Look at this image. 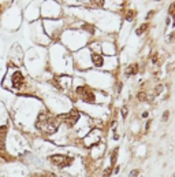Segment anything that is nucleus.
I'll use <instances>...</instances> for the list:
<instances>
[{
    "instance_id": "obj_1",
    "label": "nucleus",
    "mask_w": 175,
    "mask_h": 177,
    "mask_svg": "<svg viewBox=\"0 0 175 177\" xmlns=\"http://www.w3.org/2000/svg\"><path fill=\"white\" fill-rule=\"evenodd\" d=\"M59 122L60 119L58 117L52 115L48 111H43L40 113L39 117H37V121H36V126L40 132L45 135H52L58 131L59 128Z\"/></svg>"
},
{
    "instance_id": "obj_2",
    "label": "nucleus",
    "mask_w": 175,
    "mask_h": 177,
    "mask_svg": "<svg viewBox=\"0 0 175 177\" xmlns=\"http://www.w3.org/2000/svg\"><path fill=\"white\" fill-rule=\"evenodd\" d=\"M77 95L78 97L85 103H94L96 100V96H94V92L90 89L89 87H78L77 88Z\"/></svg>"
},
{
    "instance_id": "obj_3",
    "label": "nucleus",
    "mask_w": 175,
    "mask_h": 177,
    "mask_svg": "<svg viewBox=\"0 0 175 177\" xmlns=\"http://www.w3.org/2000/svg\"><path fill=\"white\" fill-rule=\"evenodd\" d=\"M49 161L52 162V165H55V166L60 167V169H63V167L71 165L73 158L67 157V155H63V154H55V155L49 157Z\"/></svg>"
},
{
    "instance_id": "obj_4",
    "label": "nucleus",
    "mask_w": 175,
    "mask_h": 177,
    "mask_svg": "<svg viewBox=\"0 0 175 177\" xmlns=\"http://www.w3.org/2000/svg\"><path fill=\"white\" fill-rule=\"evenodd\" d=\"M79 117H81V115H79V113L77 111V110H71V111H69L67 114L60 115L59 119L65 122V124L67 125V126H74V125L78 122Z\"/></svg>"
},
{
    "instance_id": "obj_5",
    "label": "nucleus",
    "mask_w": 175,
    "mask_h": 177,
    "mask_svg": "<svg viewBox=\"0 0 175 177\" xmlns=\"http://www.w3.org/2000/svg\"><path fill=\"white\" fill-rule=\"evenodd\" d=\"M10 80H11V87L14 88V89H21L25 85V77L19 70L12 71V74L10 76Z\"/></svg>"
},
{
    "instance_id": "obj_6",
    "label": "nucleus",
    "mask_w": 175,
    "mask_h": 177,
    "mask_svg": "<svg viewBox=\"0 0 175 177\" xmlns=\"http://www.w3.org/2000/svg\"><path fill=\"white\" fill-rule=\"evenodd\" d=\"M90 61L93 63V66H96V67H103L104 66V58L97 52H92Z\"/></svg>"
},
{
    "instance_id": "obj_7",
    "label": "nucleus",
    "mask_w": 175,
    "mask_h": 177,
    "mask_svg": "<svg viewBox=\"0 0 175 177\" xmlns=\"http://www.w3.org/2000/svg\"><path fill=\"white\" fill-rule=\"evenodd\" d=\"M6 135H7V128L0 126V150H4L6 147Z\"/></svg>"
},
{
    "instance_id": "obj_8",
    "label": "nucleus",
    "mask_w": 175,
    "mask_h": 177,
    "mask_svg": "<svg viewBox=\"0 0 175 177\" xmlns=\"http://www.w3.org/2000/svg\"><path fill=\"white\" fill-rule=\"evenodd\" d=\"M137 73H138V65H137V63H133V65L127 66V69H126L127 76H135Z\"/></svg>"
},
{
    "instance_id": "obj_9",
    "label": "nucleus",
    "mask_w": 175,
    "mask_h": 177,
    "mask_svg": "<svg viewBox=\"0 0 175 177\" xmlns=\"http://www.w3.org/2000/svg\"><path fill=\"white\" fill-rule=\"evenodd\" d=\"M104 2H106V0H89L90 6L94 8H101L104 6Z\"/></svg>"
},
{
    "instance_id": "obj_10",
    "label": "nucleus",
    "mask_w": 175,
    "mask_h": 177,
    "mask_svg": "<svg viewBox=\"0 0 175 177\" xmlns=\"http://www.w3.org/2000/svg\"><path fill=\"white\" fill-rule=\"evenodd\" d=\"M148 28H149V25H148V24H142L140 28H137L135 34H137V36H141V34H144L145 32L148 30Z\"/></svg>"
},
{
    "instance_id": "obj_11",
    "label": "nucleus",
    "mask_w": 175,
    "mask_h": 177,
    "mask_svg": "<svg viewBox=\"0 0 175 177\" xmlns=\"http://www.w3.org/2000/svg\"><path fill=\"white\" fill-rule=\"evenodd\" d=\"M116 159H118V148L112 151V155H111V167H115V163H116Z\"/></svg>"
},
{
    "instance_id": "obj_12",
    "label": "nucleus",
    "mask_w": 175,
    "mask_h": 177,
    "mask_svg": "<svg viewBox=\"0 0 175 177\" xmlns=\"http://www.w3.org/2000/svg\"><path fill=\"white\" fill-rule=\"evenodd\" d=\"M125 18H126V21H133V18H134V11L129 10V11H127V12H126Z\"/></svg>"
},
{
    "instance_id": "obj_13",
    "label": "nucleus",
    "mask_w": 175,
    "mask_h": 177,
    "mask_svg": "<svg viewBox=\"0 0 175 177\" xmlns=\"http://www.w3.org/2000/svg\"><path fill=\"white\" fill-rule=\"evenodd\" d=\"M33 177H56V176L53 175V173H44V175H40V173H39V176L34 175Z\"/></svg>"
},
{
    "instance_id": "obj_14",
    "label": "nucleus",
    "mask_w": 175,
    "mask_h": 177,
    "mask_svg": "<svg viewBox=\"0 0 175 177\" xmlns=\"http://www.w3.org/2000/svg\"><path fill=\"white\" fill-rule=\"evenodd\" d=\"M168 12H170V15H175V2L170 6V8H168Z\"/></svg>"
},
{
    "instance_id": "obj_15",
    "label": "nucleus",
    "mask_w": 175,
    "mask_h": 177,
    "mask_svg": "<svg viewBox=\"0 0 175 177\" xmlns=\"http://www.w3.org/2000/svg\"><path fill=\"white\" fill-rule=\"evenodd\" d=\"M112 170H114V169H112L111 166L107 167V169L104 170V177H110V175H111V172H112Z\"/></svg>"
},
{
    "instance_id": "obj_16",
    "label": "nucleus",
    "mask_w": 175,
    "mask_h": 177,
    "mask_svg": "<svg viewBox=\"0 0 175 177\" xmlns=\"http://www.w3.org/2000/svg\"><path fill=\"white\" fill-rule=\"evenodd\" d=\"M138 99L141 100V102L146 100V93H145V92H140V93H138Z\"/></svg>"
},
{
    "instance_id": "obj_17",
    "label": "nucleus",
    "mask_w": 175,
    "mask_h": 177,
    "mask_svg": "<svg viewBox=\"0 0 175 177\" xmlns=\"http://www.w3.org/2000/svg\"><path fill=\"white\" fill-rule=\"evenodd\" d=\"M137 175H138V170H137V169H134V170H131V172H130L129 177H135Z\"/></svg>"
},
{
    "instance_id": "obj_18",
    "label": "nucleus",
    "mask_w": 175,
    "mask_h": 177,
    "mask_svg": "<svg viewBox=\"0 0 175 177\" xmlns=\"http://www.w3.org/2000/svg\"><path fill=\"white\" fill-rule=\"evenodd\" d=\"M168 115H170V111H164V114H163V121L164 122L168 119Z\"/></svg>"
},
{
    "instance_id": "obj_19",
    "label": "nucleus",
    "mask_w": 175,
    "mask_h": 177,
    "mask_svg": "<svg viewBox=\"0 0 175 177\" xmlns=\"http://www.w3.org/2000/svg\"><path fill=\"white\" fill-rule=\"evenodd\" d=\"M157 54H153V55H152V62H153V63H156V62H157Z\"/></svg>"
},
{
    "instance_id": "obj_20",
    "label": "nucleus",
    "mask_w": 175,
    "mask_h": 177,
    "mask_svg": "<svg viewBox=\"0 0 175 177\" xmlns=\"http://www.w3.org/2000/svg\"><path fill=\"white\" fill-rule=\"evenodd\" d=\"M122 115H123V117L127 115V109H126V107H123V109H122Z\"/></svg>"
},
{
    "instance_id": "obj_21",
    "label": "nucleus",
    "mask_w": 175,
    "mask_h": 177,
    "mask_svg": "<svg viewBox=\"0 0 175 177\" xmlns=\"http://www.w3.org/2000/svg\"><path fill=\"white\" fill-rule=\"evenodd\" d=\"M153 14H155V11H149V14L146 15V19H148V18H152L153 17Z\"/></svg>"
},
{
    "instance_id": "obj_22",
    "label": "nucleus",
    "mask_w": 175,
    "mask_h": 177,
    "mask_svg": "<svg viewBox=\"0 0 175 177\" xmlns=\"http://www.w3.org/2000/svg\"><path fill=\"white\" fill-rule=\"evenodd\" d=\"M142 117H144V118H146V117H148V113H146V111L142 113Z\"/></svg>"
},
{
    "instance_id": "obj_23",
    "label": "nucleus",
    "mask_w": 175,
    "mask_h": 177,
    "mask_svg": "<svg viewBox=\"0 0 175 177\" xmlns=\"http://www.w3.org/2000/svg\"><path fill=\"white\" fill-rule=\"evenodd\" d=\"M173 177H175V175H174V176H173Z\"/></svg>"
}]
</instances>
